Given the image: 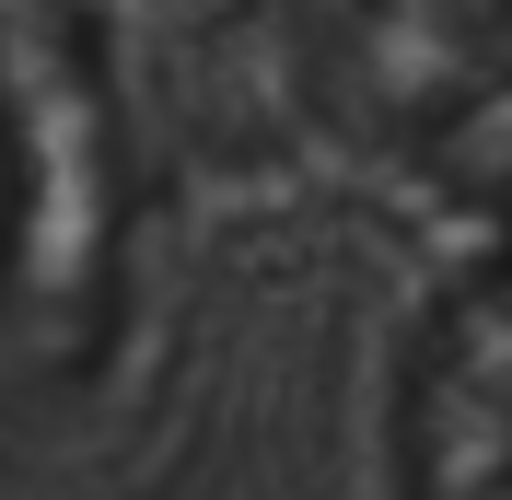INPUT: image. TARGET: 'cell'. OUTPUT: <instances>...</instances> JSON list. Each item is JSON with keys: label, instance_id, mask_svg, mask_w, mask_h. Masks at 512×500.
<instances>
[{"label": "cell", "instance_id": "obj_1", "mask_svg": "<svg viewBox=\"0 0 512 500\" xmlns=\"http://www.w3.org/2000/svg\"><path fill=\"white\" fill-rule=\"evenodd\" d=\"M128 291V117L70 0H0V338L94 361Z\"/></svg>", "mask_w": 512, "mask_h": 500}]
</instances>
